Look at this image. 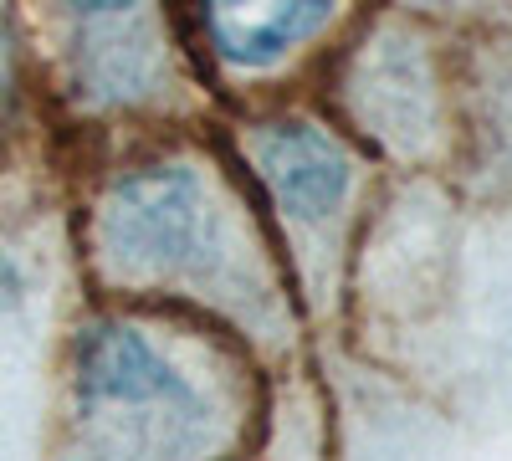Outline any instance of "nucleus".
Wrapping results in <instances>:
<instances>
[{
  "instance_id": "f03ea898",
  "label": "nucleus",
  "mask_w": 512,
  "mask_h": 461,
  "mask_svg": "<svg viewBox=\"0 0 512 461\" xmlns=\"http://www.w3.org/2000/svg\"><path fill=\"white\" fill-rule=\"evenodd\" d=\"M256 164L282 200V211L297 221H318L338 211V200L349 190V159L328 134L308 129V123H282L256 139Z\"/></svg>"
},
{
  "instance_id": "39448f33",
  "label": "nucleus",
  "mask_w": 512,
  "mask_h": 461,
  "mask_svg": "<svg viewBox=\"0 0 512 461\" xmlns=\"http://www.w3.org/2000/svg\"><path fill=\"white\" fill-rule=\"evenodd\" d=\"M82 11H118V6H128V0H77Z\"/></svg>"
},
{
  "instance_id": "20e7f679",
  "label": "nucleus",
  "mask_w": 512,
  "mask_h": 461,
  "mask_svg": "<svg viewBox=\"0 0 512 461\" xmlns=\"http://www.w3.org/2000/svg\"><path fill=\"white\" fill-rule=\"evenodd\" d=\"M82 385L88 395L108 400V405H175V410H195L190 385L180 380L169 364H159V354L128 328H108L93 339L88 359H82Z\"/></svg>"
},
{
  "instance_id": "f257e3e1",
  "label": "nucleus",
  "mask_w": 512,
  "mask_h": 461,
  "mask_svg": "<svg viewBox=\"0 0 512 461\" xmlns=\"http://www.w3.org/2000/svg\"><path fill=\"white\" fill-rule=\"evenodd\" d=\"M103 236L123 267L180 272L205 262L216 241V211L190 170H149L113 190Z\"/></svg>"
},
{
  "instance_id": "7ed1b4c3",
  "label": "nucleus",
  "mask_w": 512,
  "mask_h": 461,
  "mask_svg": "<svg viewBox=\"0 0 512 461\" xmlns=\"http://www.w3.org/2000/svg\"><path fill=\"white\" fill-rule=\"evenodd\" d=\"M328 6L333 0H205V26L221 57L241 67H267L292 41L318 31Z\"/></svg>"
}]
</instances>
